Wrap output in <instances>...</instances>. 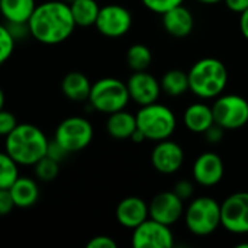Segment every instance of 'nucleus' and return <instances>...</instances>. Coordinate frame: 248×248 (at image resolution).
Instances as JSON below:
<instances>
[{
  "label": "nucleus",
  "instance_id": "obj_1",
  "mask_svg": "<svg viewBox=\"0 0 248 248\" xmlns=\"http://www.w3.org/2000/svg\"><path fill=\"white\" fill-rule=\"evenodd\" d=\"M33 39L45 45H57L67 41L76 29L70 4L62 0H48L36 4L28 20Z\"/></svg>",
  "mask_w": 248,
  "mask_h": 248
},
{
  "label": "nucleus",
  "instance_id": "obj_2",
  "mask_svg": "<svg viewBox=\"0 0 248 248\" xmlns=\"http://www.w3.org/2000/svg\"><path fill=\"white\" fill-rule=\"evenodd\" d=\"M49 140L45 132L32 124H17L6 137L4 151L19 164L33 167L36 161L46 155Z\"/></svg>",
  "mask_w": 248,
  "mask_h": 248
},
{
  "label": "nucleus",
  "instance_id": "obj_3",
  "mask_svg": "<svg viewBox=\"0 0 248 248\" xmlns=\"http://www.w3.org/2000/svg\"><path fill=\"white\" fill-rule=\"evenodd\" d=\"M189 90L201 99H214L224 93L228 83V70L225 64L214 57L201 58L190 70Z\"/></svg>",
  "mask_w": 248,
  "mask_h": 248
},
{
  "label": "nucleus",
  "instance_id": "obj_4",
  "mask_svg": "<svg viewBox=\"0 0 248 248\" xmlns=\"http://www.w3.org/2000/svg\"><path fill=\"white\" fill-rule=\"evenodd\" d=\"M137 128L144 134L145 140L150 141H163L169 140L177 126V119L174 112L158 102L141 106L135 115Z\"/></svg>",
  "mask_w": 248,
  "mask_h": 248
},
{
  "label": "nucleus",
  "instance_id": "obj_5",
  "mask_svg": "<svg viewBox=\"0 0 248 248\" xmlns=\"http://www.w3.org/2000/svg\"><path fill=\"white\" fill-rule=\"evenodd\" d=\"M186 228L198 237H208L221 227V203L209 196L193 199L185 209Z\"/></svg>",
  "mask_w": 248,
  "mask_h": 248
},
{
  "label": "nucleus",
  "instance_id": "obj_6",
  "mask_svg": "<svg viewBox=\"0 0 248 248\" xmlns=\"http://www.w3.org/2000/svg\"><path fill=\"white\" fill-rule=\"evenodd\" d=\"M129 100L131 97L126 83L113 77H105L92 84L87 102L90 103L92 109L110 115L125 109Z\"/></svg>",
  "mask_w": 248,
  "mask_h": 248
},
{
  "label": "nucleus",
  "instance_id": "obj_7",
  "mask_svg": "<svg viewBox=\"0 0 248 248\" xmlns=\"http://www.w3.org/2000/svg\"><path fill=\"white\" fill-rule=\"evenodd\" d=\"M214 121L225 131L240 129L248 124V100L240 94H219L212 105Z\"/></svg>",
  "mask_w": 248,
  "mask_h": 248
},
{
  "label": "nucleus",
  "instance_id": "obj_8",
  "mask_svg": "<svg viewBox=\"0 0 248 248\" xmlns=\"http://www.w3.org/2000/svg\"><path fill=\"white\" fill-rule=\"evenodd\" d=\"M93 126L86 118L68 116L57 126L54 140L71 154L89 147L93 140Z\"/></svg>",
  "mask_w": 248,
  "mask_h": 248
},
{
  "label": "nucleus",
  "instance_id": "obj_9",
  "mask_svg": "<svg viewBox=\"0 0 248 248\" xmlns=\"http://www.w3.org/2000/svg\"><path fill=\"white\" fill-rule=\"evenodd\" d=\"M221 225L231 234H248V192L232 193L221 203Z\"/></svg>",
  "mask_w": 248,
  "mask_h": 248
},
{
  "label": "nucleus",
  "instance_id": "obj_10",
  "mask_svg": "<svg viewBox=\"0 0 248 248\" xmlns=\"http://www.w3.org/2000/svg\"><path fill=\"white\" fill-rule=\"evenodd\" d=\"M132 246L135 248H171L174 246V237L169 225L148 218L132 230Z\"/></svg>",
  "mask_w": 248,
  "mask_h": 248
},
{
  "label": "nucleus",
  "instance_id": "obj_11",
  "mask_svg": "<svg viewBox=\"0 0 248 248\" xmlns=\"http://www.w3.org/2000/svg\"><path fill=\"white\" fill-rule=\"evenodd\" d=\"M94 26L103 36L119 38L129 32L132 26V15L121 4H106L100 7Z\"/></svg>",
  "mask_w": 248,
  "mask_h": 248
},
{
  "label": "nucleus",
  "instance_id": "obj_12",
  "mask_svg": "<svg viewBox=\"0 0 248 248\" xmlns=\"http://www.w3.org/2000/svg\"><path fill=\"white\" fill-rule=\"evenodd\" d=\"M185 161V151L176 141L163 140L155 144L151 151V164L161 174H174Z\"/></svg>",
  "mask_w": 248,
  "mask_h": 248
},
{
  "label": "nucleus",
  "instance_id": "obj_13",
  "mask_svg": "<svg viewBox=\"0 0 248 248\" xmlns=\"http://www.w3.org/2000/svg\"><path fill=\"white\" fill-rule=\"evenodd\" d=\"M148 209L150 218L169 227L179 222V219L183 218L185 214L183 201L173 190L155 195L148 203Z\"/></svg>",
  "mask_w": 248,
  "mask_h": 248
},
{
  "label": "nucleus",
  "instance_id": "obj_14",
  "mask_svg": "<svg viewBox=\"0 0 248 248\" xmlns=\"http://www.w3.org/2000/svg\"><path fill=\"white\" fill-rule=\"evenodd\" d=\"M126 87L131 100H134L140 106L155 103L160 97V93L163 92L160 81L147 70L134 71V74L126 81Z\"/></svg>",
  "mask_w": 248,
  "mask_h": 248
},
{
  "label": "nucleus",
  "instance_id": "obj_15",
  "mask_svg": "<svg viewBox=\"0 0 248 248\" xmlns=\"http://www.w3.org/2000/svg\"><path fill=\"white\" fill-rule=\"evenodd\" d=\"M224 173H225L224 161L214 151L202 153L195 160L193 169H192V174H193L195 182L201 186H205V187L217 186L222 180Z\"/></svg>",
  "mask_w": 248,
  "mask_h": 248
},
{
  "label": "nucleus",
  "instance_id": "obj_16",
  "mask_svg": "<svg viewBox=\"0 0 248 248\" xmlns=\"http://www.w3.org/2000/svg\"><path fill=\"white\" fill-rule=\"evenodd\" d=\"M116 221L128 230L137 228L140 224H142L145 219L150 218V209L148 203L137 196H128L122 199L115 211Z\"/></svg>",
  "mask_w": 248,
  "mask_h": 248
},
{
  "label": "nucleus",
  "instance_id": "obj_17",
  "mask_svg": "<svg viewBox=\"0 0 248 248\" xmlns=\"http://www.w3.org/2000/svg\"><path fill=\"white\" fill-rule=\"evenodd\" d=\"M161 20L166 32H169L171 36L176 38H186L187 35L192 33L195 26V19L192 12L183 4H179L163 13Z\"/></svg>",
  "mask_w": 248,
  "mask_h": 248
},
{
  "label": "nucleus",
  "instance_id": "obj_18",
  "mask_svg": "<svg viewBox=\"0 0 248 248\" xmlns=\"http://www.w3.org/2000/svg\"><path fill=\"white\" fill-rule=\"evenodd\" d=\"M183 124L190 132L203 134L211 125L215 124L212 106H208L202 102L189 105L183 113Z\"/></svg>",
  "mask_w": 248,
  "mask_h": 248
},
{
  "label": "nucleus",
  "instance_id": "obj_19",
  "mask_svg": "<svg viewBox=\"0 0 248 248\" xmlns=\"http://www.w3.org/2000/svg\"><path fill=\"white\" fill-rule=\"evenodd\" d=\"M9 190L16 208H31L38 202L39 198L38 183L26 176H19Z\"/></svg>",
  "mask_w": 248,
  "mask_h": 248
},
{
  "label": "nucleus",
  "instance_id": "obj_20",
  "mask_svg": "<svg viewBox=\"0 0 248 248\" xmlns=\"http://www.w3.org/2000/svg\"><path fill=\"white\" fill-rule=\"evenodd\" d=\"M62 94L73 102H86L92 90V83L86 74L80 71H70L61 81Z\"/></svg>",
  "mask_w": 248,
  "mask_h": 248
},
{
  "label": "nucleus",
  "instance_id": "obj_21",
  "mask_svg": "<svg viewBox=\"0 0 248 248\" xmlns=\"http://www.w3.org/2000/svg\"><path fill=\"white\" fill-rule=\"evenodd\" d=\"M137 129V118L135 115L126 112L125 109L113 112L109 115L106 121V131L112 138L116 140H128Z\"/></svg>",
  "mask_w": 248,
  "mask_h": 248
},
{
  "label": "nucleus",
  "instance_id": "obj_22",
  "mask_svg": "<svg viewBox=\"0 0 248 248\" xmlns=\"http://www.w3.org/2000/svg\"><path fill=\"white\" fill-rule=\"evenodd\" d=\"M35 7V0H0V13L6 22H28Z\"/></svg>",
  "mask_w": 248,
  "mask_h": 248
},
{
  "label": "nucleus",
  "instance_id": "obj_23",
  "mask_svg": "<svg viewBox=\"0 0 248 248\" xmlns=\"http://www.w3.org/2000/svg\"><path fill=\"white\" fill-rule=\"evenodd\" d=\"M76 26L89 28L96 23L100 6L96 0H73L68 3Z\"/></svg>",
  "mask_w": 248,
  "mask_h": 248
},
{
  "label": "nucleus",
  "instance_id": "obj_24",
  "mask_svg": "<svg viewBox=\"0 0 248 248\" xmlns=\"http://www.w3.org/2000/svg\"><path fill=\"white\" fill-rule=\"evenodd\" d=\"M161 90L171 96V97H179L185 94L189 90V76L183 70H169L164 73V76L160 80Z\"/></svg>",
  "mask_w": 248,
  "mask_h": 248
},
{
  "label": "nucleus",
  "instance_id": "obj_25",
  "mask_svg": "<svg viewBox=\"0 0 248 248\" xmlns=\"http://www.w3.org/2000/svg\"><path fill=\"white\" fill-rule=\"evenodd\" d=\"M151 61L153 54L144 44H134L126 51V64L132 71H145Z\"/></svg>",
  "mask_w": 248,
  "mask_h": 248
},
{
  "label": "nucleus",
  "instance_id": "obj_26",
  "mask_svg": "<svg viewBox=\"0 0 248 248\" xmlns=\"http://www.w3.org/2000/svg\"><path fill=\"white\" fill-rule=\"evenodd\" d=\"M17 177L19 164L6 151H0V189H9Z\"/></svg>",
  "mask_w": 248,
  "mask_h": 248
},
{
  "label": "nucleus",
  "instance_id": "obj_27",
  "mask_svg": "<svg viewBox=\"0 0 248 248\" xmlns=\"http://www.w3.org/2000/svg\"><path fill=\"white\" fill-rule=\"evenodd\" d=\"M33 171L38 180L52 182L54 179H57L60 173V163L45 155L33 164Z\"/></svg>",
  "mask_w": 248,
  "mask_h": 248
},
{
  "label": "nucleus",
  "instance_id": "obj_28",
  "mask_svg": "<svg viewBox=\"0 0 248 248\" xmlns=\"http://www.w3.org/2000/svg\"><path fill=\"white\" fill-rule=\"evenodd\" d=\"M15 45H16V41L10 35L6 23L4 25L0 23V65L4 64L12 57L15 51Z\"/></svg>",
  "mask_w": 248,
  "mask_h": 248
},
{
  "label": "nucleus",
  "instance_id": "obj_29",
  "mask_svg": "<svg viewBox=\"0 0 248 248\" xmlns=\"http://www.w3.org/2000/svg\"><path fill=\"white\" fill-rule=\"evenodd\" d=\"M141 1L148 10L158 13V15H163L167 10L173 9L179 4H183L185 0H141Z\"/></svg>",
  "mask_w": 248,
  "mask_h": 248
},
{
  "label": "nucleus",
  "instance_id": "obj_30",
  "mask_svg": "<svg viewBox=\"0 0 248 248\" xmlns=\"http://www.w3.org/2000/svg\"><path fill=\"white\" fill-rule=\"evenodd\" d=\"M16 126H17L16 116L12 112H9V110L1 109L0 110V137L6 138Z\"/></svg>",
  "mask_w": 248,
  "mask_h": 248
},
{
  "label": "nucleus",
  "instance_id": "obj_31",
  "mask_svg": "<svg viewBox=\"0 0 248 248\" xmlns=\"http://www.w3.org/2000/svg\"><path fill=\"white\" fill-rule=\"evenodd\" d=\"M6 26H7L10 35L13 36V39L16 42L17 41H22V39H26L28 36H31L28 22H6Z\"/></svg>",
  "mask_w": 248,
  "mask_h": 248
},
{
  "label": "nucleus",
  "instance_id": "obj_32",
  "mask_svg": "<svg viewBox=\"0 0 248 248\" xmlns=\"http://www.w3.org/2000/svg\"><path fill=\"white\" fill-rule=\"evenodd\" d=\"M173 192L185 202V201H189L193 193H195V186L190 180H180L174 185V189Z\"/></svg>",
  "mask_w": 248,
  "mask_h": 248
},
{
  "label": "nucleus",
  "instance_id": "obj_33",
  "mask_svg": "<svg viewBox=\"0 0 248 248\" xmlns=\"http://www.w3.org/2000/svg\"><path fill=\"white\" fill-rule=\"evenodd\" d=\"M70 153L61 145V144H58L55 140H52V141H49L48 142V148H46V157H49V158H52V160H55V161H62L67 155H68Z\"/></svg>",
  "mask_w": 248,
  "mask_h": 248
},
{
  "label": "nucleus",
  "instance_id": "obj_34",
  "mask_svg": "<svg viewBox=\"0 0 248 248\" xmlns=\"http://www.w3.org/2000/svg\"><path fill=\"white\" fill-rule=\"evenodd\" d=\"M203 135H205V138H206V141H208L209 144H219V142L224 140L225 129H224L221 125L214 124V125H211V126L203 132Z\"/></svg>",
  "mask_w": 248,
  "mask_h": 248
},
{
  "label": "nucleus",
  "instance_id": "obj_35",
  "mask_svg": "<svg viewBox=\"0 0 248 248\" xmlns=\"http://www.w3.org/2000/svg\"><path fill=\"white\" fill-rule=\"evenodd\" d=\"M15 208V202L12 199L9 189H0V217L9 215Z\"/></svg>",
  "mask_w": 248,
  "mask_h": 248
},
{
  "label": "nucleus",
  "instance_id": "obj_36",
  "mask_svg": "<svg viewBox=\"0 0 248 248\" xmlns=\"http://www.w3.org/2000/svg\"><path fill=\"white\" fill-rule=\"evenodd\" d=\"M118 244L115 240H112L108 235H97L93 237L89 243H87V248H116Z\"/></svg>",
  "mask_w": 248,
  "mask_h": 248
},
{
  "label": "nucleus",
  "instance_id": "obj_37",
  "mask_svg": "<svg viewBox=\"0 0 248 248\" xmlns=\"http://www.w3.org/2000/svg\"><path fill=\"white\" fill-rule=\"evenodd\" d=\"M227 7L234 13H243L248 9V0H224Z\"/></svg>",
  "mask_w": 248,
  "mask_h": 248
},
{
  "label": "nucleus",
  "instance_id": "obj_38",
  "mask_svg": "<svg viewBox=\"0 0 248 248\" xmlns=\"http://www.w3.org/2000/svg\"><path fill=\"white\" fill-rule=\"evenodd\" d=\"M240 29L243 36L248 41V9H246L243 13H240Z\"/></svg>",
  "mask_w": 248,
  "mask_h": 248
},
{
  "label": "nucleus",
  "instance_id": "obj_39",
  "mask_svg": "<svg viewBox=\"0 0 248 248\" xmlns=\"http://www.w3.org/2000/svg\"><path fill=\"white\" fill-rule=\"evenodd\" d=\"M129 140H132L134 142L140 144V142L145 141V137H144V134H142V132H141V131H140V129L137 128V129H135V132H134V134L131 135V138H129Z\"/></svg>",
  "mask_w": 248,
  "mask_h": 248
},
{
  "label": "nucleus",
  "instance_id": "obj_40",
  "mask_svg": "<svg viewBox=\"0 0 248 248\" xmlns=\"http://www.w3.org/2000/svg\"><path fill=\"white\" fill-rule=\"evenodd\" d=\"M198 1H201V3H203V4H217V3L224 1V0H198Z\"/></svg>",
  "mask_w": 248,
  "mask_h": 248
},
{
  "label": "nucleus",
  "instance_id": "obj_41",
  "mask_svg": "<svg viewBox=\"0 0 248 248\" xmlns=\"http://www.w3.org/2000/svg\"><path fill=\"white\" fill-rule=\"evenodd\" d=\"M4 108V93H3V90H1V87H0V110Z\"/></svg>",
  "mask_w": 248,
  "mask_h": 248
},
{
  "label": "nucleus",
  "instance_id": "obj_42",
  "mask_svg": "<svg viewBox=\"0 0 248 248\" xmlns=\"http://www.w3.org/2000/svg\"><path fill=\"white\" fill-rule=\"evenodd\" d=\"M235 248H248V243H241V244H237Z\"/></svg>",
  "mask_w": 248,
  "mask_h": 248
},
{
  "label": "nucleus",
  "instance_id": "obj_43",
  "mask_svg": "<svg viewBox=\"0 0 248 248\" xmlns=\"http://www.w3.org/2000/svg\"><path fill=\"white\" fill-rule=\"evenodd\" d=\"M62 1H67V3H70V1H73V0H62Z\"/></svg>",
  "mask_w": 248,
  "mask_h": 248
}]
</instances>
